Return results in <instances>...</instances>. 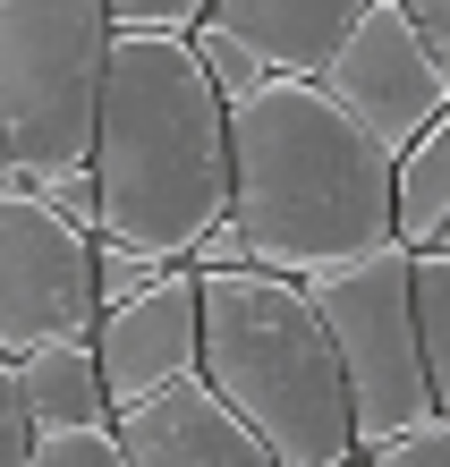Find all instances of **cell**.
<instances>
[{
	"label": "cell",
	"instance_id": "6",
	"mask_svg": "<svg viewBox=\"0 0 450 467\" xmlns=\"http://www.w3.org/2000/svg\"><path fill=\"white\" fill-rule=\"evenodd\" d=\"M94 323V230L51 213L26 179L0 187V348L26 357Z\"/></svg>",
	"mask_w": 450,
	"mask_h": 467
},
{
	"label": "cell",
	"instance_id": "20",
	"mask_svg": "<svg viewBox=\"0 0 450 467\" xmlns=\"http://www.w3.org/2000/svg\"><path fill=\"white\" fill-rule=\"evenodd\" d=\"M400 17H408L434 51H442V60H450V0H400Z\"/></svg>",
	"mask_w": 450,
	"mask_h": 467
},
{
	"label": "cell",
	"instance_id": "5",
	"mask_svg": "<svg viewBox=\"0 0 450 467\" xmlns=\"http://www.w3.org/2000/svg\"><path fill=\"white\" fill-rule=\"evenodd\" d=\"M306 306H315L331 357H340V391H349V433L357 451L374 433L425 417L434 382H425V357H416V323H408V246L382 238L365 255H340V264H315L306 272Z\"/></svg>",
	"mask_w": 450,
	"mask_h": 467
},
{
	"label": "cell",
	"instance_id": "13",
	"mask_svg": "<svg viewBox=\"0 0 450 467\" xmlns=\"http://www.w3.org/2000/svg\"><path fill=\"white\" fill-rule=\"evenodd\" d=\"M187 51H195V68H204V86H213L221 102H238L246 86H256V77H272V68H264V60H256V51H246V43L230 35V26L213 17V9L187 26Z\"/></svg>",
	"mask_w": 450,
	"mask_h": 467
},
{
	"label": "cell",
	"instance_id": "1",
	"mask_svg": "<svg viewBox=\"0 0 450 467\" xmlns=\"http://www.w3.org/2000/svg\"><path fill=\"white\" fill-rule=\"evenodd\" d=\"M94 230L179 264L230 213V102L204 86L187 35L110 26L102 86H94Z\"/></svg>",
	"mask_w": 450,
	"mask_h": 467
},
{
	"label": "cell",
	"instance_id": "7",
	"mask_svg": "<svg viewBox=\"0 0 450 467\" xmlns=\"http://www.w3.org/2000/svg\"><path fill=\"white\" fill-rule=\"evenodd\" d=\"M315 86L340 102L382 153H400L416 128H434L450 111V60L400 17V0H365L349 17V35L323 51Z\"/></svg>",
	"mask_w": 450,
	"mask_h": 467
},
{
	"label": "cell",
	"instance_id": "11",
	"mask_svg": "<svg viewBox=\"0 0 450 467\" xmlns=\"http://www.w3.org/2000/svg\"><path fill=\"white\" fill-rule=\"evenodd\" d=\"M17 391H26V417L43 425H102L110 400H102V374H94V340L68 332V340H43L17 357Z\"/></svg>",
	"mask_w": 450,
	"mask_h": 467
},
{
	"label": "cell",
	"instance_id": "14",
	"mask_svg": "<svg viewBox=\"0 0 450 467\" xmlns=\"http://www.w3.org/2000/svg\"><path fill=\"white\" fill-rule=\"evenodd\" d=\"M357 459H374V467H442V459H450V408H425V417L374 433Z\"/></svg>",
	"mask_w": 450,
	"mask_h": 467
},
{
	"label": "cell",
	"instance_id": "18",
	"mask_svg": "<svg viewBox=\"0 0 450 467\" xmlns=\"http://www.w3.org/2000/svg\"><path fill=\"white\" fill-rule=\"evenodd\" d=\"M102 9H110V26H162V35H187L213 0H102Z\"/></svg>",
	"mask_w": 450,
	"mask_h": 467
},
{
	"label": "cell",
	"instance_id": "4",
	"mask_svg": "<svg viewBox=\"0 0 450 467\" xmlns=\"http://www.w3.org/2000/svg\"><path fill=\"white\" fill-rule=\"evenodd\" d=\"M102 51V0H0V136L17 153V179H51L86 161Z\"/></svg>",
	"mask_w": 450,
	"mask_h": 467
},
{
	"label": "cell",
	"instance_id": "21",
	"mask_svg": "<svg viewBox=\"0 0 450 467\" xmlns=\"http://www.w3.org/2000/svg\"><path fill=\"white\" fill-rule=\"evenodd\" d=\"M17 179V153H9V136H0V187H9Z\"/></svg>",
	"mask_w": 450,
	"mask_h": 467
},
{
	"label": "cell",
	"instance_id": "3",
	"mask_svg": "<svg viewBox=\"0 0 450 467\" xmlns=\"http://www.w3.org/2000/svg\"><path fill=\"white\" fill-rule=\"evenodd\" d=\"M195 374L246 417V433L264 442L272 467L357 459L340 357H331L323 323L289 272H264V264L195 272Z\"/></svg>",
	"mask_w": 450,
	"mask_h": 467
},
{
	"label": "cell",
	"instance_id": "17",
	"mask_svg": "<svg viewBox=\"0 0 450 467\" xmlns=\"http://www.w3.org/2000/svg\"><path fill=\"white\" fill-rule=\"evenodd\" d=\"M26 459H35V417L17 391V357L0 348V467H26Z\"/></svg>",
	"mask_w": 450,
	"mask_h": 467
},
{
	"label": "cell",
	"instance_id": "10",
	"mask_svg": "<svg viewBox=\"0 0 450 467\" xmlns=\"http://www.w3.org/2000/svg\"><path fill=\"white\" fill-rule=\"evenodd\" d=\"M365 0H213V17L256 51L264 68H289V77H315L323 51L349 35V17Z\"/></svg>",
	"mask_w": 450,
	"mask_h": 467
},
{
	"label": "cell",
	"instance_id": "19",
	"mask_svg": "<svg viewBox=\"0 0 450 467\" xmlns=\"http://www.w3.org/2000/svg\"><path fill=\"white\" fill-rule=\"evenodd\" d=\"M26 187H35L51 213H68L77 230H94V179H86V161H77V171H51V179H26Z\"/></svg>",
	"mask_w": 450,
	"mask_h": 467
},
{
	"label": "cell",
	"instance_id": "2",
	"mask_svg": "<svg viewBox=\"0 0 450 467\" xmlns=\"http://www.w3.org/2000/svg\"><path fill=\"white\" fill-rule=\"evenodd\" d=\"M230 230L246 264L306 281L391 238V153L315 77L272 68L230 102Z\"/></svg>",
	"mask_w": 450,
	"mask_h": 467
},
{
	"label": "cell",
	"instance_id": "8",
	"mask_svg": "<svg viewBox=\"0 0 450 467\" xmlns=\"http://www.w3.org/2000/svg\"><path fill=\"white\" fill-rule=\"evenodd\" d=\"M110 433H120V467H272L264 442L246 433V417L195 366L120 400Z\"/></svg>",
	"mask_w": 450,
	"mask_h": 467
},
{
	"label": "cell",
	"instance_id": "12",
	"mask_svg": "<svg viewBox=\"0 0 450 467\" xmlns=\"http://www.w3.org/2000/svg\"><path fill=\"white\" fill-rule=\"evenodd\" d=\"M442 230H450V111L391 153V238L442 246Z\"/></svg>",
	"mask_w": 450,
	"mask_h": 467
},
{
	"label": "cell",
	"instance_id": "9",
	"mask_svg": "<svg viewBox=\"0 0 450 467\" xmlns=\"http://www.w3.org/2000/svg\"><path fill=\"white\" fill-rule=\"evenodd\" d=\"M86 340H94V374H102L110 408L136 400V391H153V382H171V374H187L195 366V272L162 264L145 289L94 306Z\"/></svg>",
	"mask_w": 450,
	"mask_h": 467
},
{
	"label": "cell",
	"instance_id": "15",
	"mask_svg": "<svg viewBox=\"0 0 450 467\" xmlns=\"http://www.w3.org/2000/svg\"><path fill=\"white\" fill-rule=\"evenodd\" d=\"M26 467H120V433H110V417L102 425H43Z\"/></svg>",
	"mask_w": 450,
	"mask_h": 467
},
{
	"label": "cell",
	"instance_id": "16",
	"mask_svg": "<svg viewBox=\"0 0 450 467\" xmlns=\"http://www.w3.org/2000/svg\"><path fill=\"white\" fill-rule=\"evenodd\" d=\"M153 272H162V264L145 255V246L102 238V230H94V306H110V297H128V289H145Z\"/></svg>",
	"mask_w": 450,
	"mask_h": 467
}]
</instances>
